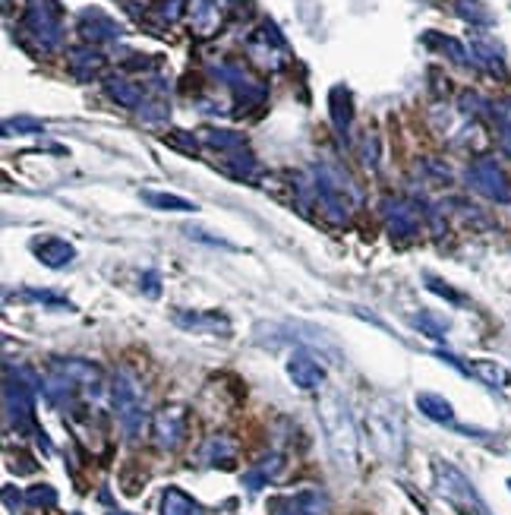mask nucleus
Wrapping results in <instances>:
<instances>
[{
	"instance_id": "nucleus-1",
	"label": "nucleus",
	"mask_w": 511,
	"mask_h": 515,
	"mask_svg": "<svg viewBox=\"0 0 511 515\" xmlns=\"http://www.w3.org/2000/svg\"><path fill=\"white\" fill-rule=\"evenodd\" d=\"M316 411H319V424L326 430V443L335 465L338 468H354L360 439H357V427L348 411V402L341 398V393H326L319 398V405H316Z\"/></svg>"
},
{
	"instance_id": "nucleus-2",
	"label": "nucleus",
	"mask_w": 511,
	"mask_h": 515,
	"mask_svg": "<svg viewBox=\"0 0 511 515\" xmlns=\"http://www.w3.org/2000/svg\"><path fill=\"white\" fill-rule=\"evenodd\" d=\"M366 430L376 446V452L389 462H402L404 456V417L398 411V405H391L389 398H376L366 408Z\"/></svg>"
},
{
	"instance_id": "nucleus-3",
	"label": "nucleus",
	"mask_w": 511,
	"mask_h": 515,
	"mask_svg": "<svg viewBox=\"0 0 511 515\" xmlns=\"http://www.w3.org/2000/svg\"><path fill=\"white\" fill-rule=\"evenodd\" d=\"M433 478H436V490L458 512H464V515H489L486 503H483L480 493H476V487L464 478V471H458L452 462H442V458H436V462H433Z\"/></svg>"
},
{
	"instance_id": "nucleus-4",
	"label": "nucleus",
	"mask_w": 511,
	"mask_h": 515,
	"mask_svg": "<svg viewBox=\"0 0 511 515\" xmlns=\"http://www.w3.org/2000/svg\"><path fill=\"white\" fill-rule=\"evenodd\" d=\"M114 408H117V417H120L123 430H127V436L140 434V427H142V393L130 376H120V380L114 383Z\"/></svg>"
},
{
	"instance_id": "nucleus-5",
	"label": "nucleus",
	"mask_w": 511,
	"mask_h": 515,
	"mask_svg": "<svg viewBox=\"0 0 511 515\" xmlns=\"http://www.w3.org/2000/svg\"><path fill=\"white\" fill-rule=\"evenodd\" d=\"M186 434V408L183 405H171L155 417V439L162 449H177Z\"/></svg>"
},
{
	"instance_id": "nucleus-6",
	"label": "nucleus",
	"mask_w": 511,
	"mask_h": 515,
	"mask_svg": "<svg viewBox=\"0 0 511 515\" xmlns=\"http://www.w3.org/2000/svg\"><path fill=\"white\" fill-rule=\"evenodd\" d=\"M326 497L319 490H300L272 503V515H326Z\"/></svg>"
},
{
	"instance_id": "nucleus-7",
	"label": "nucleus",
	"mask_w": 511,
	"mask_h": 515,
	"mask_svg": "<svg viewBox=\"0 0 511 515\" xmlns=\"http://www.w3.org/2000/svg\"><path fill=\"white\" fill-rule=\"evenodd\" d=\"M287 376H291V383L297 389H307V393H313V389H319L322 383H326L322 363L313 361L309 354H294L291 363H287Z\"/></svg>"
},
{
	"instance_id": "nucleus-8",
	"label": "nucleus",
	"mask_w": 511,
	"mask_h": 515,
	"mask_svg": "<svg viewBox=\"0 0 511 515\" xmlns=\"http://www.w3.org/2000/svg\"><path fill=\"white\" fill-rule=\"evenodd\" d=\"M471 181H474V187L480 190V194H486V196H493V199H502V203H511V187H508L506 174H502V171L495 168L493 162L476 164L474 174H471Z\"/></svg>"
},
{
	"instance_id": "nucleus-9",
	"label": "nucleus",
	"mask_w": 511,
	"mask_h": 515,
	"mask_svg": "<svg viewBox=\"0 0 511 515\" xmlns=\"http://www.w3.org/2000/svg\"><path fill=\"white\" fill-rule=\"evenodd\" d=\"M417 408L423 411L430 421H436V424H448V427L454 424L452 402H448V398H442V395H436V393H420L417 395Z\"/></svg>"
},
{
	"instance_id": "nucleus-10",
	"label": "nucleus",
	"mask_w": 511,
	"mask_h": 515,
	"mask_svg": "<svg viewBox=\"0 0 511 515\" xmlns=\"http://www.w3.org/2000/svg\"><path fill=\"white\" fill-rule=\"evenodd\" d=\"M36 257L51 269H60L73 259V247L67 240H38L36 244Z\"/></svg>"
},
{
	"instance_id": "nucleus-11",
	"label": "nucleus",
	"mask_w": 511,
	"mask_h": 515,
	"mask_svg": "<svg viewBox=\"0 0 511 515\" xmlns=\"http://www.w3.org/2000/svg\"><path fill=\"white\" fill-rule=\"evenodd\" d=\"M162 515H203V506L183 490H164L162 499Z\"/></svg>"
},
{
	"instance_id": "nucleus-12",
	"label": "nucleus",
	"mask_w": 511,
	"mask_h": 515,
	"mask_svg": "<svg viewBox=\"0 0 511 515\" xmlns=\"http://www.w3.org/2000/svg\"><path fill=\"white\" fill-rule=\"evenodd\" d=\"M471 373L480 376V380L489 383V386H508V370L499 367V363H493V361H474Z\"/></svg>"
},
{
	"instance_id": "nucleus-13",
	"label": "nucleus",
	"mask_w": 511,
	"mask_h": 515,
	"mask_svg": "<svg viewBox=\"0 0 511 515\" xmlns=\"http://www.w3.org/2000/svg\"><path fill=\"white\" fill-rule=\"evenodd\" d=\"M278 468H281V456H272V458H266V462L259 465V468H253L250 475H246V487L250 490H259L266 480H272L275 475H278Z\"/></svg>"
},
{
	"instance_id": "nucleus-14",
	"label": "nucleus",
	"mask_w": 511,
	"mask_h": 515,
	"mask_svg": "<svg viewBox=\"0 0 511 515\" xmlns=\"http://www.w3.org/2000/svg\"><path fill=\"white\" fill-rule=\"evenodd\" d=\"M203 456H205V462H209V465H231V458H234V446H231V439L215 436L209 446H205Z\"/></svg>"
},
{
	"instance_id": "nucleus-15",
	"label": "nucleus",
	"mask_w": 511,
	"mask_h": 515,
	"mask_svg": "<svg viewBox=\"0 0 511 515\" xmlns=\"http://www.w3.org/2000/svg\"><path fill=\"white\" fill-rule=\"evenodd\" d=\"M146 199L151 205H162V209H183V212H193L196 205L186 203V199H177V196H155V194H146Z\"/></svg>"
},
{
	"instance_id": "nucleus-16",
	"label": "nucleus",
	"mask_w": 511,
	"mask_h": 515,
	"mask_svg": "<svg viewBox=\"0 0 511 515\" xmlns=\"http://www.w3.org/2000/svg\"><path fill=\"white\" fill-rule=\"evenodd\" d=\"M430 288H436V291L442 294V298H445V300H452V304H458V307H467V300H464V298H461V294H458V291H454V288L442 285V281H439V279H430Z\"/></svg>"
},
{
	"instance_id": "nucleus-17",
	"label": "nucleus",
	"mask_w": 511,
	"mask_h": 515,
	"mask_svg": "<svg viewBox=\"0 0 511 515\" xmlns=\"http://www.w3.org/2000/svg\"><path fill=\"white\" fill-rule=\"evenodd\" d=\"M508 487H511V480H508Z\"/></svg>"
}]
</instances>
